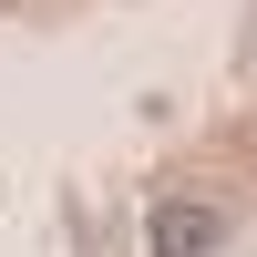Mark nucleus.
I'll use <instances>...</instances> for the list:
<instances>
[{"label": "nucleus", "instance_id": "obj_1", "mask_svg": "<svg viewBox=\"0 0 257 257\" xmlns=\"http://www.w3.org/2000/svg\"><path fill=\"white\" fill-rule=\"evenodd\" d=\"M226 247V216L206 196H175V206H155V226H144V257H216Z\"/></svg>", "mask_w": 257, "mask_h": 257}]
</instances>
